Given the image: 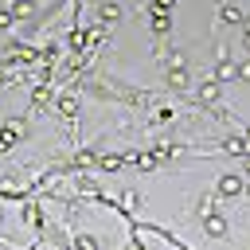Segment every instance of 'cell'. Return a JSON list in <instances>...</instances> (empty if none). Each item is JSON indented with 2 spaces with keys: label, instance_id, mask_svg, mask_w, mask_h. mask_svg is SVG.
Returning a JSON list of instances; mask_svg holds the SVG:
<instances>
[{
  "label": "cell",
  "instance_id": "cell-1",
  "mask_svg": "<svg viewBox=\"0 0 250 250\" xmlns=\"http://www.w3.org/2000/svg\"><path fill=\"white\" fill-rule=\"evenodd\" d=\"M219 191H223V195H238V191H242L238 176H223V180H219Z\"/></svg>",
  "mask_w": 250,
  "mask_h": 250
},
{
  "label": "cell",
  "instance_id": "cell-5",
  "mask_svg": "<svg viewBox=\"0 0 250 250\" xmlns=\"http://www.w3.org/2000/svg\"><path fill=\"white\" fill-rule=\"evenodd\" d=\"M152 8H172V0H152Z\"/></svg>",
  "mask_w": 250,
  "mask_h": 250
},
{
  "label": "cell",
  "instance_id": "cell-6",
  "mask_svg": "<svg viewBox=\"0 0 250 250\" xmlns=\"http://www.w3.org/2000/svg\"><path fill=\"white\" fill-rule=\"evenodd\" d=\"M238 74H242V78H250V62H242V66H238Z\"/></svg>",
  "mask_w": 250,
  "mask_h": 250
},
{
  "label": "cell",
  "instance_id": "cell-2",
  "mask_svg": "<svg viewBox=\"0 0 250 250\" xmlns=\"http://www.w3.org/2000/svg\"><path fill=\"white\" fill-rule=\"evenodd\" d=\"M168 82H172V86H188V70H184L180 62H172V74H168Z\"/></svg>",
  "mask_w": 250,
  "mask_h": 250
},
{
  "label": "cell",
  "instance_id": "cell-3",
  "mask_svg": "<svg viewBox=\"0 0 250 250\" xmlns=\"http://www.w3.org/2000/svg\"><path fill=\"white\" fill-rule=\"evenodd\" d=\"M31 12H35V4H31V0H16V16H20V20H27Z\"/></svg>",
  "mask_w": 250,
  "mask_h": 250
},
{
  "label": "cell",
  "instance_id": "cell-4",
  "mask_svg": "<svg viewBox=\"0 0 250 250\" xmlns=\"http://www.w3.org/2000/svg\"><path fill=\"white\" fill-rule=\"evenodd\" d=\"M207 234H223V219H207Z\"/></svg>",
  "mask_w": 250,
  "mask_h": 250
},
{
  "label": "cell",
  "instance_id": "cell-7",
  "mask_svg": "<svg viewBox=\"0 0 250 250\" xmlns=\"http://www.w3.org/2000/svg\"><path fill=\"white\" fill-rule=\"evenodd\" d=\"M246 39H250V20H246Z\"/></svg>",
  "mask_w": 250,
  "mask_h": 250
}]
</instances>
